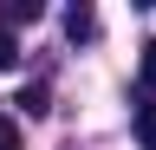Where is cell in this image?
Masks as SVG:
<instances>
[{"instance_id": "1", "label": "cell", "mask_w": 156, "mask_h": 150, "mask_svg": "<svg viewBox=\"0 0 156 150\" xmlns=\"http://www.w3.org/2000/svg\"><path fill=\"white\" fill-rule=\"evenodd\" d=\"M65 33H72V39H91V33H98V13L91 7H72L65 13Z\"/></svg>"}, {"instance_id": "2", "label": "cell", "mask_w": 156, "mask_h": 150, "mask_svg": "<svg viewBox=\"0 0 156 150\" xmlns=\"http://www.w3.org/2000/svg\"><path fill=\"white\" fill-rule=\"evenodd\" d=\"M13 104H20V111H26V118H39V111H52V104H46V85H26V91H20V98H13Z\"/></svg>"}, {"instance_id": "3", "label": "cell", "mask_w": 156, "mask_h": 150, "mask_svg": "<svg viewBox=\"0 0 156 150\" xmlns=\"http://www.w3.org/2000/svg\"><path fill=\"white\" fill-rule=\"evenodd\" d=\"M136 137L156 150V104H143V111H136Z\"/></svg>"}, {"instance_id": "4", "label": "cell", "mask_w": 156, "mask_h": 150, "mask_svg": "<svg viewBox=\"0 0 156 150\" xmlns=\"http://www.w3.org/2000/svg\"><path fill=\"white\" fill-rule=\"evenodd\" d=\"M7 20H39V0H7Z\"/></svg>"}, {"instance_id": "5", "label": "cell", "mask_w": 156, "mask_h": 150, "mask_svg": "<svg viewBox=\"0 0 156 150\" xmlns=\"http://www.w3.org/2000/svg\"><path fill=\"white\" fill-rule=\"evenodd\" d=\"M13 52H20V46H13V33H7V26H0V72H7V65H13Z\"/></svg>"}, {"instance_id": "6", "label": "cell", "mask_w": 156, "mask_h": 150, "mask_svg": "<svg viewBox=\"0 0 156 150\" xmlns=\"http://www.w3.org/2000/svg\"><path fill=\"white\" fill-rule=\"evenodd\" d=\"M0 150H20V130H13V118H0Z\"/></svg>"}, {"instance_id": "7", "label": "cell", "mask_w": 156, "mask_h": 150, "mask_svg": "<svg viewBox=\"0 0 156 150\" xmlns=\"http://www.w3.org/2000/svg\"><path fill=\"white\" fill-rule=\"evenodd\" d=\"M143 85L156 91V39H150V52H143Z\"/></svg>"}]
</instances>
